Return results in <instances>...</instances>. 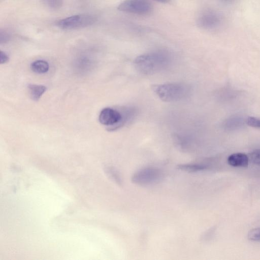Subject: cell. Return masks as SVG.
<instances>
[{"instance_id": "6", "label": "cell", "mask_w": 260, "mask_h": 260, "mask_svg": "<svg viewBox=\"0 0 260 260\" xmlns=\"http://www.w3.org/2000/svg\"><path fill=\"white\" fill-rule=\"evenodd\" d=\"M95 17L91 15H74L57 21V25L62 29L82 28L93 24Z\"/></svg>"}, {"instance_id": "14", "label": "cell", "mask_w": 260, "mask_h": 260, "mask_svg": "<svg viewBox=\"0 0 260 260\" xmlns=\"http://www.w3.org/2000/svg\"><path fill=\"white\" fill-rule=\"evenodd\" d=\"M44 3L49 8L58 9L61 7L63 0H43Z\"/></svg>"}, {"instance_id": "3", "label": "cell", "mask_w": 260, "mask_h": 260, "mask_svg": "<svg viewBox=\"0 0 260 260\" xmlns=\"http://www.w3.org/2000/svg\"><path fill=\"white\" fill-rule=\"evenodd\" d=\"M162 177L163 174L160 170L147 167L136 172L132 177V181L140 185H148L159 182Z\"/></svg>"}, {"instance_id": "11", "label": "cell", "mask_w": 260, "mask_h": 260, "mask_svg": "<svg viewBox=\"0 0 260 260\" xmlns=\"http://www.w3.org/2000/svg\"><path fill=\"white\" fill-rule=\"evenodd\" d=\"M106 171L109 177L116 183L119 185L122 183L121 178L116 170L112 168H107Z\"/></svg>"}, {"instance_id": "9", "label": "cell", "mask_w": 260, "mask_h": 260, "mask_svg": "<svg viewBox=\"0 0 260 260\" xmlns=\"http://www.w3.org/2000/svg\"><path fill=\"white\" fill-rule=\"evenodd\" d=\"M177 168L180 170L188 172H196L206 170L208 167L204 164L193 163L179 165Z\"/></svg>"}, {"instance_id": "7", "label": "cell", "mask_w": 260, "mask_h": 260, "mask_svg": "<svg viewBox=\"0 0 260 260\" xmlns=\"http://www.w3.org/2000/svg\"><path fill=\"white\" fill-rule=\"evenodd\" d=\"M249 160L246 154L235 153L229 156L227 161L229 165L234 167H246L248 165Z\"/></svg>"}, {"instance_id": "8", "label": "cell", "mask_w": 260, "mask_h": 260, "mask_svg": "<svg viewBox=\"0 0 260 260\" xmlns=\"http://www.w3.org/2000/svg\"><path fill=\"white\" fill-rule=\"evenodd\" d=\"M30 98L34 101H38L46 91V87L43 85L29 84L28 86Z\"/></svg>"}, {"instance_id": "13", "label": "cell", "mask_w": 260, "mask_h": 260, "mask_svg": "<svg viewBox=\"0 0 260 260\" xmlns=\"http://www.w3.org/2000/svg\"><path fill=\"white\" fill-rule=\"evenodd\" d=\"M249 158L253 164L260 165V149H257L251 152Z\"/></svg>"}, {"instance_id": "12", "label": "cell", "mask_w": 260, "mask_h": 260, "mask_svg": "<svg viewBox=\"0 0 260 260\" xmlns=\"http://www.w3.org/2000/svg\"><path fill=\"white\" fill-rule=\"evenodd\" d=\"M247 237L251 241H260V228H254L249 231Z\"/></svg>"}, {"instance_id": "1", "label": "cell", "mask_w": 260, "mask_h": 260, "mask_svg": "<svg viewBox=\"0 0 260 260\" xmlns=\"http://www.w3.org/2000/svg\"><path fill=\"white\" fill-rule=\"evenodd\" d=\"M172 57L166 50H156L140 55L134 60L136 70L145 75H151L165 70L170 64Z\"/></svg>"}, {"instance_id": "16", "label": "cell", "mask_w": 260, "mask_h": 260, "mask_svg": "<svg viewBox=\"0 0 260 260\" xmlns=\"http://www.w3.org/2000/svg\"><path fill=\"white\" fill-rule=\"evenodd\" d=\"M9 57L8 55L2 51L0 52V62L1 64L4 63L8 61Z\"/></svg>"}, {"instance_id": "18", "label": "cell", "mask_w": 260, "mask_h": 260, "mask_svg": "<svg viewBox=\"0 0 260 260\" xmlns=\"http://www.w3.org/2000/svg\"><path fill=\"white\" fill-rule=\"evenodd\" d=\"M223 1H225V2H228V1H231V0H222Z\"/></svg>"}, {"instance_id": "2", "label": "cell", "mask_w": 260, "mask_h": 260, "mask_svg": "<svg viewBox=\"0 0 260 260\" xmlns=\"http://www.w3.org/2000/svg\"><path fill=\"white\" fill-rule=\"evenodd\" d=\"M152 90L162 101L174 102L180 101L188 96L190 87L182 83H169L152 86Z\"/></svg>"}, {"instance_id": "15", "label": "cell", "mask_w": 260, "mask_h": 260, "mask_svg": "<svg viewBox=\"0 0 260 260\" xmlns=\"http://www.w3.org/2000/svg\"><path fill=\"white\" fill-rule=\"evenodd\" d=\"M245 122L247 124L250 126L260 128V119L259 118L248 117L245 120Z\"/></svg>"}, {"instance_id": "17", "label": "cell", "mask_w": 260, "mask_h": 260, "mask_svg": "<svg viewBox=\"0 0 260 260\" xmlns=\"http://www.w3.org/2000/svg\"><path fill=\"white\" fill-rule=\"evenodd\" d=\"M154 1L159 2V3H167L170 0H154Z\"/></svg>"}, {"instance_id": "5", "label": "cell", "mask_w": 260, "mask_h": 260, "mask_svg": "<svg viewBox=\"0 0 260 260\" xmlns=\"http://www.w3.org/2000/svg\"><path fill=\"white\" fill-rule=\"evenodd\" d=\"M222 21L221 15L215 10L210 9L203 10L200 13L197 19L199 27L206 30L217 28Z\"/></svg>"}, {"instance_id": "4", "label": "cell", "mask_w": 260, "mask_h": 260, "mask_svg": "<svg viewBox=\"0 0 260 260\" xmlns=\"http://www.w3.org/2000/svg\"><path fill=\"white\" fill-rule=\"evenodd\" d=\"M118 10L139 15H147L151 13L153 6L148 0H125L117 7Z\"/></svg>"}, {"instance_id": "10", "label": "cell", "mask_w": 260, "mask_h": 260, "mask_svg": "<svg viewBox=\"0 0 260 260\" xmlns=\"http://www.w3.org/2000/svg\"><path fill=\"white\" fill-rule=\"evenodd\" d=\"M31 70L38 74H44L46 73L49 68L48 63L43 60H37L30 64Z\"/></svg>"}]
</instances>
